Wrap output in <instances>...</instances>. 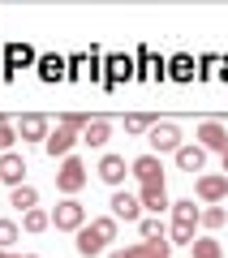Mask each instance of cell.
I'll use <instances>...</instances> for the list:
<instances>
[{
	"instance_id": "cell-21",
	"label": "cell",
	"mask_w": 228,
	"mask_h": 258,
	"mask_svg": "<svg viewBox=\"0 0 228 258\" xmlns=\"http://www.w3.org/2000/svg\"><path fill=\"white\" fill-rule=\"evenodd\" d=\"M190 254H194V258H224V245H219L215 237H198V241L190 245Z\"/></svg>"
},
{
	"instance_id": "cell-5",
	"label": "cell",
	"mask_w": 228,
	"mask_h": 258,
	"mask_svg": "<svg viewBox=\"0 0 228 258\" xmlns=\"http://www.w3.org/2000/svg\"><path fill=\"white\" fill-rule=\"evenodd\" d=\"M194 194H198V203L219 207V203L228 198V176H224V172H202L198 181H194Z\"/></svg>"
},
{
	"instance_id": "cell-9",
	"label": "cell",
	"mask_w": 228,
	"mask_h": 258,
	"mask_svg": "<svg viewBox=\"0 0 228 258\" xmlns=\"http://www.w3.org/2000/svg\"><path fill=\"white\" fill-rule=\"evenodd\" d=\"M108 207H112V220H129V224L142 220V203H138V194H129V189H117Z\"/></svg>"
},
{
	"instance_id": "cell-10",
	"label": "cell",
	"mask_w": 228,
	"mask_h": 258,
	"mask_svg": "<svg viewBox=\"0 0 228 258\" xmlns=\"http://www.w3.org/2000/svg\"><path fill=\"white\" fill-rule=\"evenodd\" d=\"M198 147H202V151H219V155H224V151H228V129H224V120H202V125H198Z\"/></svg>"
},
{
	"instance_id": "cell-8",
	"label": "cell",
	"mask_w": 228,
	"mask_h": 258,
	"mask_svg": "<svg viewBox=\"0 0 228 258\" xmlns=\"http://www.w3.org/2000/svg\"><path fill=\"white\" fill-rule=\"evenodd\" d=\"M129 172L138 176V185H164V164H159V155H138L134 164H129Z\"/></svg>"
},
{
	"instance_id": "cell-20",
	"label": "cell",
	"mask_w": 228,
	"mask_h": 258,
	"mask_svg": "<svg viewBox=\"0 0 228 258\" xmlns=\"http://www.w3.org/2000/svg\"><path fill=\"white\" fill-rule=\"evenodd\" d=\"M22 228H26V232H47V228H52V211H43V207L26 211V215H22Z\"/></svg>"
},
{
	"instance_id": "cell-29",
	"label": "cell",
	"mask_w": 228,
	"mask_h": 258,
	"mask_svg": "<svg viewBox=\"0 0 228 258\" xmlns=\"http://www.w3.org/2000/svg\"><path fill=\"white\" fill-rule=\"evenodd\" d=\"M151 125H155V120L146 116V112H134V116H125V129H129V134H151Z\"/></svg>"
},
{
	"instance_id": "cell-6",
	"label": "cell",
	"mask_w": 228,
	"mask_h": 258,
	"mask_svg": "<svg viewBox=\"0 0 228 258\" xmlns=\"http://www.w3.org/2000/svg\"><path fill=\"white\" fill-rule=\"evenodd\" d=\"M99 181L103 185H112V189H121L125 185V176H129V164H125V155H117V151H108V155H99Z\"/></svg>"
},
{
	"instance_id": "cell-18",
	"label": "cell",
	"mask_w": 228,
	"mask_h": 258,
	"mask_svg": "<svg viewBox=\"0 0 228 258\" xmlns=\"http://www.w3.org/2000/svg\"><path fill=\"white\" fill-rule=\"evenodd\" d=\"M198 220H202V207H194V198H177L173 203V224H194L198 228Z\"/></svg>"
},
{
	"instance_id": "cell-33",
	"label": "cell",
	"mask_w": 228,
	"mask_h": 258,
	"mask_svg": "<svg viewBox=\"0 0 228 258\" xmlns=\"http://www.w3.org/2000/svg\"><path fill=\"white\" fill-rule=\"evenodd\" d=\"M219 159H224V176H228V151H224V155H219Z\"/></svg>"
},
{
	"instance_id": "cell-28",
	"label": "cell",
	"mask_w": 228,
	"mask_h": 258,
	"mask_svg": "<svg viewBox=\"0 0 228 258\" xmlns=\"http://www.w3.org/2000/svg\"><path fill=\"white\" fill-rule=\"evenodd\" d=\"M13 241H22V228L13 220H0V249H13Z\"/></svg>"
},
{
	"instance_id": "cell-15",
	"label": "cell",
	"mask_w": 228,
	"mask_h": 258,
	"mask_svg": "<svg viewBox=\"0 0 228 258\" xmlns=\"http://www.w3.org/2000/svg\"><path fill=\"white\" fill-rule=\"evenodd\" d=\"M202 164H207V151H202L198 142H185V147L177 151V168H181V172H202Z\"/></svg>"
},
{
	"instance_id": "cell-17",
	"label": "cell",
	"mask_w": 228,
	"mask_h": 258,
	"mask_svg": "<svg viewBox=\"0 0 228 258\" xmlns=\"http://www.w3.org/2000/svg\"><path fill=\"white\" fill-rule=\"evenodd\" d=\"M138 237L142 241H168V224L159 220V215H142V220H138Z\"/></svg>"
},
{
	"instance_id": "cell-7",
	"label": "cell",
	"mask_w": 228,
	"mask_h": 258,
	"mask_svg": "<svg viewBox=\"0 0 228 258\" xmlns=\"http://www.w3.org/2000/svg\"><path fill=\"white\" fill-rule=\"evenodd\" d=\"M82 142V134H73V129H65V125H56L52 134H47V142H43V151L52 159H69L73 155V147Z\"/></svg>"
},
{
	"instance_id": "cell-14",
	"label": "cell",
	"mask_w": 228,
	"mask_h": 258,
	"mask_svg": "<svg viewBox=\"0 0 228 258\" xmlns=\"http://www.w3.org/2000/svg\"><path fill=\"white\" fill-rule=\"evenodd\" d=\"M108 138H112V120L108 116H91V120H86V129H82V142H86V147L103 151V147H108Z\"/></svg>"
},
{
	"instance_id": "cell-16",
	"label": "cell",
	"mask_w": 228,
	"mask_h": 258,
	"mask_svg": "<svg viewBox=\"0 0 228 258\" xmlns=\"http://www.w3.org/2000/svg\"><path fill=\"white\" fill-rule=\"evenodd\" d=\"M125 249H129V258H173V245L168 241H134Z\"/></svg>"
},
{
	"instance_id": "cell-13",
	"label": "cell",
	"mask_w": 228,
	"mask_h": 258,
	"mask_svg": "<svg viewBox=\"0 0 228 258\" xmlns=\"http://www.w3.org/2000/svg\"><path fill=\"white\" fill-rule=\"evenodd\" d=\"M138 203H142L151 215L173 211V198H168V189H164V185H142V189H138Z\"/></svg>"
},
{
	"instance_id": "cell-30",
	"label": "cell",
	"mask_w": 228,
	"mask_h": 258,
	"mask_svg": "<svg viewBox=\"0 0 228 258\" xmlns=\"http://www.w3.org/2000/svg\"><path fill=\"white\" fill-rule=\"evenodd\" d=\"M86 120H91V116H82V112H65V116H61V125H65V129H73V134H82V129H86Z\"/></svg>"
},
{
	"instance_id": "cell-24",
	"label": "cell",
	"mask_w": 228,
	"mask_h": 258,
	"mask_svg": "<svg viewBox=\"0 0 228 258\" xmlns=\"http://www.w3.org/2000/svg\"><path fill=\"white\" fill-rule=\"evenodd\" d=\"M168 78L190 82V78H194V60H190V56H173V60H168Z\"/></svg>"
},
{
	"instance_id": "cell-19",
	"label": "cell",
	"mask_w": 228,
	"mask_h": 258,
	"mask_svg": "<svg viewBox=\"0 0 228 258\" xmlns=\"http://www.w3.org/2000/svg\"><path fill=\"white\" fill-rule=\"evenodd\" d=\"M9 207H18L22 215L35 211V207H39V189H35V185H18V189L9 194Z\"/></svg>"
},
{
	"instance_id": "cell-34",
	"label": "cell",
	"mask_w": 228,
	"mask_h": 258,
	"mask_svg": "<svg viewBox=\"0 0 228 258\" xmlns=\"http://www.w3.org/2000/svg\"><path fill=\"white\" fill-rule=\"evenodd\" d=\"M22 258H39V254H22Z\"/></svg>"
},
{
	"instance_id": "cell-25",
	"label": "cell",
	"mask_w": 228,
	"mask_h": 258,
	"mask_svg": "<svg viewBox=\"0 0 228 258\" xmlns=\"http://www.w3.org/2000/svg\"><path fill=\"white\" fill-rule=\"evenodd\" d=\"M13 142H18V125H13L5 112H0V155H9L13 151Z\"/></svg>"
},
{
	"instance_id": "cell-1",
	"label": "cell",
	"mask_w": 228,
	"mask_h": 258,
	"mask_svg": "<svg viewBox=\"0 0 228 258\" xmlns=\"http://www.w3.org/2000/svg\"><path fill=\"white\" fill-rule=\"evenodd\" d=\"M108 241H117V220H112V215H99V220H91L82 232H78L73 245H78L82 258H99L103 249H108Z\"/></svg>"
},
{
	"instance_id": "cell-26",
	"label": "cell",
	"mask_w": 228,
	"mask_h": 258,
	"mask_svg": "<svg viewBox=\"0 0 228 258\" xmlns=\"http://www.w3.org/2000/svg\"><path fill=\"white\" fill-rule=\"evenodd\" d=\"M61 74H65V64L56 60V56H43V60H39V78H43V82H56Z\"/></svg>"
},
{
	"instance_id": "cell-2",
	"label": "cell",
	"mask_w": 228,
	"mask_h": 258,
	"mask_svg": "<svg viewBox=\"0 0 228 258\" xmlns=\"http://www.w3.org/2000/svg\"><path fill=\"white\" fill-rule=\"evenodd\" d=\"M91 181L86 176V164L78 155H69V159H61V168H56V189L65 194V198H78V189Z\"/></svg>"
},
{
	"instance_id": "cell-12",
	"label": "cell",
	"mask_w": 228,
	"mask_h": 258,
	"mask_svg": "<svg viewBox=\"0 0 228 258\" xmlns=\"http://www.w3.org/2000/svg\"><path fill=\"white\" fill-rule=\"evenodd\" d=\"M0 181L9 185V189L26 185V159H22L18 151H9V155H0Z\"/></svg>"
},
{
	"instance_id": "cell-27",
	"label": "cell",
	"mask_w": 228,
	"mask_h": 258,
	"mask_svg": "<svg viewBox=\"0 0 228 258\" xmlns=\"http://www.w3.org/2000/svg\"><path fill=\"white\" fill-rule=\"evenodd\" d=\"M224 220H228V211L224 207H202V228H224Z\"/></svg>"
},
{
	"instance_id": "cell-22",
	"label": "cell",
	"mask_w": 228,
	"mask_h": 258,
	"mask_svg": "<svg viewBox=\"0 0 228 258\" xmlns=\"http://www.w3.org/2000/svg\"><path fill=\"white\" fill-rule=\"evenodd\" d=\"M198 241V228L194 224H173L168 228V245H194Z\"/></svg>"
},
{
	"instance_id": "cell-4",
	"label": "cell",
	"mask_w": 228,
	"mask_h": 258,
	"mask_svg": "<svg viewBox=\"0 0 228 258\" xmlns=\"http://www.w3.org/2000/svg\"><path fill=\"white\" fill-rule=\"evenodd\" d=\"M52 224H56L61 232H82V228H86V207L78 203V198H61L56 211H52Z\"/></svg>"
},
{
	"instance_id": "cell-3",
	"label": "cell",
	"mask_w": 228,
	"mask_h": 258,
	"mask_svg": "<svg viewBox=\"0 0 228 258\" xmlns=\"http://www.w3.org/2000/svg\"><path fill=\"white\" fill-rule=\"evenodd\" d=\"M146 142H151V155H177V151L185 147V138H181V129L173 125V120H155L151 125V134H146Z\"/></svg>"
},
{
	"instance_id": "cell-11",
	"label": "cell",
	"mask_w": 228,
	"mask_h": 258,
	"mask_svg": "<svg viewBox=\"0 0 228 258\" xmlns=\"http://www.w3.org/2000/svg\"><path fill=\"white\" fill-rule=\"evenodd\" d=\"M47 134H52V125H47L43 112H26L18 120V138L22 142H47Z\"/></svg>"
},
{
	"instance_id": "cell-23",
	"label": "cell",
	"mask_w": 228,
	"mask_h": 258,
	"mask_svg": "<svg viewBox=\"0 0 228 258\" xmlns=\"http://www.w3.org/2000/svg\"><path fill=\"white\" fill-rule=\"evenodd\" d=\"M5 60H9V74H13V69H22V64H30V60H35V52H30L26 43H9Z\"/></svg>"
},
{
	"instance_id": "cell-32",
	"label": "cell",
	"mask_w": 228,
	"mask_h": 258,
	"mask_svg": "<svg viewBox=\"0 0 228 258\" xmlns=\"http://www.w3.org/2000/svg\"><path fill=\"white\" fill-rule=\"evenodd\" d=\"M0 258H22V254H13V249H0Z\"/></svg>"
},
{
	"instance_id": "cell-31",
	"label": "cell",
	"mask_w": 228,
	"mask_h": 258,
	"mask_svg": "<svg viewBox=\"0 0 228 258\" xmlns=\"http://www.w3.org/2000/svg\"><path fill=\"white\" fill-rule=\"evenodd\" d=\"M108 258H129V249H112V254Z\"/></svg>"
}]
</instances>
